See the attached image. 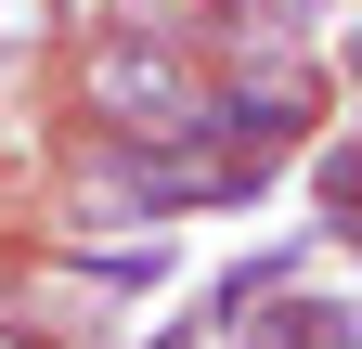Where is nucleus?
<instances>
[{"label":"nucleus","instance_id":"obj_1","mask_svg":"<svg viewBox=\"0 0 362 349\" xmlns=\"http://www.w3.org/2000/svg\"><path fill=\"white\" fill-rule=\"evenodd\" d=\"M78 91H90V117H104L117 143H156V129L194 104L207 78H194V39H168V26H90Z\"/></svg>","mask_w":362,"mask_h":349},{"label":"nucleus","instance_id":"obj_2","mask_svg":"<svg viewBox=\"0 0 362 349\" xmlns=\"http://www.w3.org/2000/svg\"><path fill=\"white\" fill-rule=\"evenodd\" d=\"M65 207L78 220H117V233H156L168 220V168H156V143H104V155H78V182H65Z\"/></svg>","mask_w":362,"mask_h":349},{"label":"nucleus","instance_id":"obj_3","mask_svg":"<svg viewBox=\"0 0 362 349\" xmlns=\"http://www.w3.org/2000/svg\"><path fill=\"white\" fill-rule=\"evenodd\" d=\"M259 349H362L349 297H259Z\"/></svg>","mask_w":362,"mask_h":349},{"label":"nucleus","instance_id":"obj_4","mask_svg":"<svg viewBox=\"0 0 362 349\" xmlns=\"http://www.w3.org/2000/svg\"><path fill=\"white\" fill-rule=\"evenodd\" d=\"M65 272H78V285H104V297H143V285H168V246H156V233H117V246H65Z\"/></svg>","mask_w":362,"mask_h":349},{"label":"nucleus","instance_id":"obj_5","mask_svg":"<svg viewBox=\"0 0 362 349\" xmlns=\"http://www.w3.org/2000/svg\"><path fill=\"white\" fill-rule=\"evenodd\" d=\"M310 207H324L337 233L362 220V143H324V155H310Z\"/></svg>","mask_w":362,"mask_h":349},{"label":"nucleus","instance_id":"obj_6","mask_svg":"<svg viewBox=\"0 0 362 349\" xmlns=\"http://www.w3.org/2000/svg\"><path fill=\"white\" fill-rule=\"evenodd\" d=\"M0 349H39V336H26V324H0Z\"/></svg>","mask_w":362,"mask_h":349},{"label":"nucleus","instance_id":"obj_7","mask_svg":"<svg viewBox=\"0 0 362 349\" xmlns=\"http://www.w3.org/2000/svg\"><path fill=\"white\" fill-rule=\"evenodd\" d=\"M349 91H362V26H349Z\"/></svg>","mask_w":362,"mask_h":349}]
</instances>
